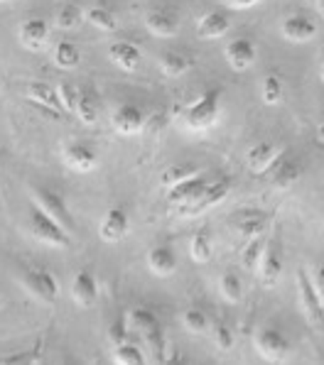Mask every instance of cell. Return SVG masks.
<instances>
[{
  "label": "cell",
  "mask_w": 324,
  "mask_h": 365,
  "mask_svg": "<svg viewBox=\"0 0 324 365\" xmlns=\"http://www.w3.org/2000/svg\"><path fill=\"white\" fill-rule=\"evenodd\" d=\"M283 267H285V257H283V248L278 243H268L263 262L258 267V279L265 289H273L283 277Z\"/></svg>",
  "instance_id": "11"
},
{
  "label": "cell",
  "mask_w": 324,
  "mask_h": 365,
  "mask_svg": "<svg viewBox=\"0 0 324 365\" xmlns=\"http://www.w3.org/2000/svg\"><path fill=\"white\" fill-rule=\"evenodd\" d=\"M307 272H310V279H312V284H315L320 299L324 302V265H315L312 269H307Z\"/></svg>",
  "instance_id": "41"
},
{
  "label": "cell",
  "mask_w": 324,
  "mask_h": 365,
  "mask_svg": "<svg viewBox=\"0 0 324 365\" xmlns=\"http://www.w3.org/2000/svg\"><path fill=\"white\" fill-rule=\"evenodd\" d=\"M111 125L123 138H133V135L143 133L145 128V113L136 103H123L111 113Z\"/></svg>",
  "instance_id": "8"
},
{
  "label": "cell",
  "mask_w": 324,
  "mask_h": 365,
  "mask_svg": "<svg viewBox=\"0 0 324 365\" xmlns=\"http://www.w3.org/2000/svg\"><path fill=\"white\" fill-rule=\"evenodd\" d=\"M211 255H214V240H211V233L202 228V231H197L192 235V240H189V257L197 265H204V262L211 260Z\"/></svg>",
  "instance_id": "26"
},
{
  "label": "cell",
  "mask_w": 324,
  "mask_h": 365,
  "mask_svg": "<svg viewBox=\"0 0 324 365\" xmlns=\"http://www.w3.org/2000/svg\"><path fill=\"white\" fill-rule=\"evenodd\" d=\"M219 294L223 299L228 302V304H238V302L243 299V282L241 277H238L236 272H223L219 277Z\"/></svg>",
  "instance_id": "29"
},
{
  "label": "cell",
  "mask_w": 324,
  "mask_h": 365,
  "mask_svg": "<svg viewBox=\"0 0 324 365\" xmlns=\"http://www.w3.org/2000/svg\"><path fill=\"white\" fill-rule=\"evenodd\" d=\"M260 0H223V5L231 10H248L253 8V5H258Z\"/></svg>",
  "instance_id": "42"
},
{
  "label": "cell",
  "mask_w": 324,
  "mask_h": 365,
  "mask_svg": "<svg viewBox=\"0 0 324 365\" xmlns=\"http://www.w3.org/2000/svg\"><path fill=\"white\" fill-rule=\"evenodd\" d=\"M108 344L113 348L128 344V322L126 319H116V322L108 327Z\"/></svg>",
  "instance_id": "40"
},
{
  "label": "cell",
  "mask_w": 324,
  "mask_h": 365,
  "mask_svg": "<svg viewBox=\"0 0 324 365\" xmlns=\"http://www.w3.org/2000/svg\"><path fill=\"white\" fill-rule=\"evenodd\" d=\"M265 177L270 179V182L275 184V187L288 189V187H293V184L300 179V165L293 160V155H290L288 150L283 148L280 157H278V160L273 162V167L268 170Z\"/></svg>",
  "instance_id": "16"
},
{
  "label": "cell",
  "mask_w": 324,
  "mask_h": 365,
  "mask_svg": "<svg viewBox=\"0 0 324 365\" xmlns=\"http://www.w3.org/2000/svg\"><path fill=\"white\" fill-rule=\"evenodd\" d=\"M231 27V18L226 13H219V10H211V13H204L197 22V35L202 39H219L228 32Z\"/></svg>",
  "instance_id": "24"
},
{
  "label": "cell",
  "mask_w": 324,
  "mask_h": 365,
  "mask_svg": "<svg viewBox=\"0 0 324 365\" xmlns=\"http://www.w3.org/2000/svg\"><path fill=\"white\" fill-rule=\"evenodd\" d=\"M280 35L288 39V42H310L312 37L317 35V25L312 18H307L303 13H293V15H285L280 22Z\"/></svg>",
  "instance_id": "12"
},
{
  "label": "cell",
  "mask_w": 324,
  "mask_h": 365,
  "mask_svg": "<svg viewBox=\"0 0 324 365\" xmlns=\"http://www.w3.org/2000/svg\"><path fill=\"white\" fill-rule=\"evenodd\" d=\"M233 226H236V231L243 240L260 238L268 226V213L255 211V209H243L233 216Z\"/></svg>",
  "instance_id": "19"
},
{
  "label": "cell",
  "mask_w": 324,
  "mask_h": 365,
  "mask_svg": "<svg viewBox=\"0 0 324 365\" xmlns=\"http://www.w3.org/2000/svg\"><path fill=\"white\" fill-rule=\"evenodd\" d=\"M145 262L155 277H170L177 269V252L170 245H153L145 255Z\"/></svg>",
  "instance_id": "21"
},
{
  "label": "cell",
  "mask_w": 324,
  "mask_h": 365,
  "mask_svg": "<svg viewBox=\"0 0 324 365\" xmlns=\"http://www.w3.org/2000/svg\"><path fill=\"white\" fill-rule=\"evenodd\" d=\"M108 59L113 61L118 69L133 74V71H138V66L143 64V52L133 42H128V39H118V42H113L108 47Z\"/></svg>",
  "instance_id": "20"
},
{
  "label": "cell",
  "mask_w": 324,
  "mask_h": 365,
  "mask_svg": "<svg viewBox=\"0 0 324 365\" xmlns=\"http://www.w3.org/2000/svg\"><path fill=\"white\" fill-rule=\"evenodd\" d=\"M260 98L265 106H278L283 101V78L278 74H265L260 83Z\"/></svg>",
  "instance_id": "36"
},
{
  "label": "cell",
  "mask_w": 324,
  "mask_h": 365,
  "mask_svg": "<svg viewBox=\"0 0 324 365\" xmlns=\"http://www.w3.org/2000/svg\"><path fill=\"white\" fill-rule=\"evenodd\" d=\"M180 319H182V327L187 329L189 334H206V331L211 329L209 317H206L199 307H187Z\"/></svg>",
  "instance_id": "33"
},
{
  "label": "cell",
  "mask_w": 324,
  "mask_h": 365,
  "mask_svg": "<svg viewBox=\"0 0 324 365\" xmlns=\"http://www.w3.org/2000/svg\"><path fill=\"white\" fill-rule=\"evenodd\" d=\"M83 15H86L88 25H93L98 32H106V35L116 32V18H113V13H108L106 8H98V5H93V8L83 10Z\"/></svg>",
  "instance_id": "35"
},
{
  "label": "cell",
  "mask_w": 324,
  "mask_h": 365,
  "mask_svg": "<svg viewBox=\"0 0 324 365\" xmlns=\"http://www.w3.org/2000/svg\"><path fill=\"white\" fill-rule=\"evenodd\" d=\"M0 365H25V363L20 358H5V361H0Z\"/></svg>",
  "instance_id": "44"
},
{
  "label": "cell",
  "mask_w": 324,
  "mask_h": 365,
  "mask_svg": "<svg viewBox=\"0 0 324 365\" xmlns=\"http://www.w3.org/2000/svg\"><path fill=\"white\" fill-rule=\"evenodd\" d=\"M223 57H226L228 66L233 71H248L250 66L255 64V57H258V49H255L253 39L248 37H236L226 44L223 49Z\"/></svg>",
  "instance_id": "9"
},
{
  "label": "cell",
  "mask_w": 324,
  "mask_h": 365,
  "mask_svg": "<svg viewBox=\"0 0 324 365\" xmlns=\"http://www.w3.org/2000/svg\"><path fill=\"white\" fill-rule=\"evenodd\" d=\"M189 66H192V61H189V59L184 57V54H180V52H165V54L160 57V69H162V74L170 76V78H177V76H182V74H187Z\"/></svg>",
  "instance_id": "31"
},
{
  "label": "cell",
  "mask_w": 324,
  "mask_h": 365,
  "mask_svg": "<svg viewBox=\"0 0 324 365\" xmlns=\"http://www.w3.org/2000/svg\"><path fill=\"white\" fill-rule=\"evenodd\" d=\"M98 297H101V287H98V279L91 269H79L71 279V299L79 309H91L98 304Z\"/></svg>",
  "instance_id": "7"
},
{
  "label": "cell",
  "mask_w": 324,
  "mask_h": 365,
  "mask_svg": "<svg viewBox=\"0 0 324 365\" xmlns=\"http://www.w3.org/2000/svg\"><path fill=\"white\" fill-rule=\"evenodd\" d=\"M253 346L263 361L268 363H283L290 356V341L285 339L283 331L273 327H260L253 336Z\"/></svg>",
  "instance_id": "6"
},
{
  "label": "cell",
  "mask_w": 324,
  "mask_h": 365,
  "mask_svg": "<svg viewBox=\"0 0 324 365\" xmlns=\"http://www.w3.org/2000/svg\"><path fill=\"white\" fill-rule=\"evenodd\" d=\"M18 35H20V44L27 52H40L44 44H47L49 25L42 18H27L20 22Z\"/></svg>",
  "instance_id": "17"
},
{
  "label": "cell",
  "mask_w": 324,
  "mask_h": 365,
  "mask_svg": "<svg viewBox=\"0 0 324 365\" xmlns=\"http://www.w3.org/2000/svg\"><path fill=\"white\" fill-rule=\"evenodd\" d=\"M145 30L153 37L170 39L180 32V20L172 13H167V10H150V13L145 15Z\"/></svg>",
  "instance_id": "22"
},
{
  "label": "cell",
  "mask_w": 324,
  "mask_h": 365,
  "mask_svg": "<svg viewBox=\"0 0 324 365\" xmlns=\"http://www.w3.org/2000/svg\"><path fill=\"white\" fill-rule=\"evenodd\" d=\"M128 322H131V327L138 331V334H150V331H158L162 329L160 327V322H158V317H155V312L153 309H148V307H138V309H133L131 314H128Z\"/></svg>",
  "instance_id": "30"
},
{
  "label": "cell",
  "mask_w": 324,
  "mask_h": 365,
  "mask_svg": "<svg viewBox=\"0 0 324 365\" xmlns=\"http://www.w3.org/2000/svg\"><path fill=\"white\" fill-rule=\"evenodd\" d=\"M162 365H192V363H189L184 356H180V353H170V356H165Z\"/></svg>",
  "instance_id": "43"
},
{
  "label": "cell",
  "mask_w": 324,
  "mask_h": 365,
  "mask_svg": "<svg viewBox=\"0 0 324 365\" xmlns=\"http://www.w3.org/2000/svg\"><path fill=\"white\" fill-rule=\"evenodd\" d=\"M298 302H300V309H303L305 319L310 322V327L324 334V302L320 299V294H317L307 269H300L298 272Z\"/></svg>",
  "instance_id": "5"
},
{
  "label": "cell",
  "mask_w": 324,
  "mask_h": 365,
  "mask_svg": "<svg viewBox=\"0 0 324 365\" xmlns=\"http://www.w3.org/2000/svg\"><path fill=\"white\" fill-rule=\"evenodd\" d=\"M320 76H322V81H324V61H322V69H320Z\"/></svg>",
  "instance_id": "46"
},
{
  "label": "cell",
  "mask_w": 324,
  "mask_h": 365,
  "mask_svg": "<svg viewBox=\"0 0 324 365\" xmlns=\"http://www.w3.org/2000/svg\"><path fill=\"white\" fill-rule=\"evenodd\" d=\"M219 115H221V91L219 88H209L194 103H189L184 108V125L192 133H204L219 123Z\"/></svg>",
  "instance_id": "1"
},
{
  "label": "cell",
  "mask_w": 324,
  "mask_h": 365,
  "mask_svg": "<svg viewBox=\"0 0 324 365\" xmlns=\"http://www.w3.org/2000/svg\"><path fill=\"white\" fill-rule=\"evenodd\" d=\"M61 160H64V165L69 167L71 172H79V174H88L98 167L96 153L83 143L64 145V148H61Z\"/></svg>",
  "instance_id": "10"
},
{
  "label": "cell",
  "mask_w": 324,
  "mask_h": 365,
  "mask_svg": "<svg viewBox=\"0 0 324 365\" xmlns=\"http://www.w3.org/2000/svg\"><path fill=\"white\" fill-rule=\"evenodd\" d=\"M52 59H54V64H57L59 69L69 71V69H76V66H79L81 52H79V47H76L74 42H69V39H61L57 47H54Z\"/></svg>",
  "instance_id": "27"
},
{
  "label": "cell",
  "mask_w": 324,
  "mask_h": 365,
  "mask_svg": "<svg viewBox=\"0 0 324 365\" xmlns=\"http://www.w3.org/2000/svg\"><path fill=\"white\" fill-rule=\"evenodd\" d=\"M197 174H202L197 165H172V167H167V170L162 172L160 184L165 189H172V187H177V184L187 182V179L197 177Z\"/></svg>",
  "instance_id": "28"
},
{
  "label": "cell",
  "mask_w": 324,
  "mask_h": 365,
  "mask_svg": "<svg viewBox=\"0 0 324 365\" xmlns=\"http://www.w3.org/2000/svg\"><path fill=\"white\" fill-rule=\"evenodd\" d=\"M57 96H59V103H61V110L64 113H71L74 115V110H76V103H79V88L76 86H71L69 81H59L57 86Z\"/></svg>",
  "instance_id": "38"
},
{
  "label": "cell",
  "mask_w": 324,
  "mask_h": 365,
  "mask_svg": "<svg viewBox=\"0 0 324 365\" xmlns=\"http://www.w3.org/2000/svg\"><path fill=\"white\" fill-rule=\"evenodd\" d=\"M231 194V182L228 179H216V182H209L204 189V194L194 201L192 206L187 209V213H202L209 211L211 206H219L221 201H226V196Z\"/></svg>",
  "instance_id": "23"
},
{
  "label": "cell",
  "mask_w": 324,
  "mask_h": 365,
  "mask_svg": "<svg viewBox=\"0 0 324 365\" xmlns=\"http://www.w3.org/2000/svg\"><path fill=\"white\" fill-rule=\"evenodd\" d=\"M280 153H283V148H278L275 143H258L248 150V155H245V165H248V170L253 174L265 177L268 170L273 167V162L280 157Z\"/></svg>",
  "instance_id": "18"
},
{
  "label": "cell",
  "mask_w": 324,
  "mask_h": 365,
  "mask_svg": "<svg viewBox=\"0 0 324 365\" xmlns=\"http://www.w3.org/2000/svg\"><path fill=\"white\" fill-rule=\"evenodd\" d=\"M27 228H30L32 238H35L37 243L47 245V248L66 250V248H71V240H74V235L66 233L57 221H52V218H49L47 213H42L37 206H30Z\"/></svg>",
  "instance_id": "2"
},
{
  "label": "cell",
  "mask_w": 324,
  "mask_h": 365,
  "mask_svg": "<svg viewBox=\"0 0 324 365\" xmlns=\"http://www.w3.org/2000/svg\"><path fill=\"white\" fill-rule=\"evenodd\" d=\"M113 363L116 365H148L145 353L136 344H131V341L118 348H113Z\"/></svg>",
  "instance_id": "37"
},
{
  "label": "cell",
  "mask_w": 324,
  "mask_h": 365,
  "mask_svg": "<svg viewBox=\"0 0 324 365\" xmlns=\"http://www.w3.org/2000/svg\"><path fill=\"white\" fill-rule=\"evenodd\" d=\"M20 284L42 304H54L59 299V282L47 267H25L20 274Z\"/></svg>",
  "instance_id": "4"
},
{
  "label": "cell",
  "mask_w": 324,
  "mask_h": 365,
  "mask_svg": "<svg viewBox=\"0 0 324 365\" xmlns=\"http://www.w3.org/2000/svg\"><path fill=\"white\" fill-rule=\"evenodd\" d=\"M74 115L79 118L83 125H93V123L98 120V101L91 91L79 93V103H76Z\"/></svg>",
  "instance_id": "32"
},
{
  "label": "cell",
  "mask_w": 324,
  "mask_h": 365,
  "mask_svg": "<svg viewBox=\"0 0 324 365\" xmlns=\"http://www.w3.org/2000/svg\"><path fill=\"white\" fill-rule=\"evenodd\" d=\"M206 184L209 182H206L202 174H197V177L187 179V182L177 184V187H172V189H167V201H170L172 206H180V209H189V206L204 194Z\"/></svg>",
  "instance_id": "14"
},
{
  "label": "cell",
  "mask_w": 324,
  "mask_h": 365,
  "mask_svg": "<svg viewBox=\"0 0 324 365\" xmlns=\"http://www.w3.org/2000/svg\"><path fill=\"white\" fill-rule=\"evenodd\" d=\"M81 20H86V15H83V10L79 8V5H74V3L61 5L59 13H57V18H54L57 27H59V30H64V32H69V30H74V27H79Z\"/></svg>",
  "instance_id": "34"
},
{
  "label": "cell",
  "mask_w": 324,
  "mask_h": 365,
  "mask_svg": "<svg viewBox=\"0 0 324 365\" xmlns=\"http://www.w3.org/2000/svg\"><path fill=\"white\" fill-rule=\"evenodd\" d=\"M211 339H214V346L219 351H231L233 348V331L226 327V324H211Z\"/></svg>",
  "instance_id": "39"
},
{
  "label": "cell",
  "mask_w": 324,
  "mask_h": 365,
  "mask_svg": "<svg viewBox=\"0 0 324 365\" xmlns=\"http://www.w3.org/2000/svg\"><path fill=\"white\" fill-rule=\"evenodd\" d=\"M0 3H8V0H0Z\"/></svg>",
  "instance_id": "47"
},
{
  "label": "cell",
  "mask_w": 324,
  "mask_h": 365,
  "mask_svg": "<svg viewBox=\"0 0 324 365\" xmlns=\"http://www.w3.org/2000/svg\"><path fill=\"white\" fill-rule=\"evenodd\" d=\"M25 96L30 98L40 110H44L47 115L59 118L61 113H64V110H61V103H59V96H57V88L47 86V83H42V81L27 83Z\"/></svg>",
  "instance_id": "13"
},
{
  "label": "cell",
  "mask_w": 324,
  "mask_h": 365,
  "mask_svg": "<svg viewBox=\"0 0 324 365\" xmlns=\"http://www.w3.org/2000/svg\"><path fill=\"white\" fill-rule=\"evenodd\" d=\"M30 199L32 206H37L42 213H47L52 221H57L66 233L74 235V216H71L69 206H66L64 196H59L57 192L47 187H30Z\"/></svg>",
  "instance_id": "3"
},
{
  "label": "cell",
  "mask_w": 324,
  "mask_h": 365,
  "mask_svg": "<svg viewBox=\"0 0 324 365\" xmlns=\"http://www.w3.org/2000/svg\"><path fill=\"white\" fill-rule=\"evenodd\" d=\"M128 228H131V218H128V211L123 206H113V209L106 211L103 221H101V238L106 243H118V240L126 238Z\"/></svg>",
  "instance_id": "15"
},
{
  "label": "cell",
  "mask_w": 324,
  "mask_h": 365,
  "mask_svg": "<svg viewBox=\"0 0 324 365\" xmlns=\"http://www.w3.org/2000/svg\"><path fill=\"white\" fill-rule=\"evenodd\" d=\"M265 248H268V240L260 235V238H253V240H245V245L238 252V260L241 265L248 269V272H258L260 262H263V255H265Z\"/></svg>",
  "instance_id": "25"
},
{
  "label": "cell",
  "mask_w": 324,
  "mask_h": 365,
  "mask_svg": "<svg viewBox=\"0 0 324 365\" xmlns=\"http://www.w3.org/2000/svg\"><path fill=\"white\" fill-rule=\"evenodd\" d=\"M317 5H320V10L324 13V0H317Z\"/></svg>",
  "instance_id": "45"
}]
</instances>
